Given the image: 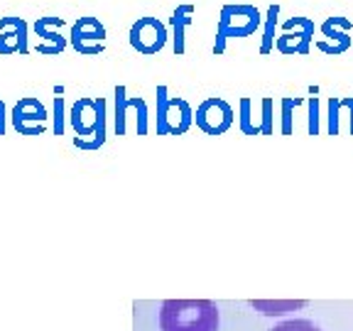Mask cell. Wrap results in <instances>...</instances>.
I'll use <instances>...</instances> for the list:
<instances>
[{"mask_svg": "<svg viewBox=\"0 0 353 331\" xmlns=\"http://www.w3.org/2000/svg\"><path fill=\"white\" fill-rule=\"evenodd\" d=\"M167 28L165 22L157 20V17H138L132 22L130 34H128V42L138 54L145 57H154L157 52L165 50L167 44Z\"/></svg>", "mask_w": 353, "mask_h": 331, "instance_id": "obj_4", "label": "cell"}, {"mask_svg": "<svg viewBox=\"0 0 353 331\" xmlns=\"http://www.w3.org/2000/svg\"><path fill=\"white\" fill-rule=\"evenodd\" d=\"M54 135H61L64 132V99L61 96H54Z\"/></svg>", "mask_w": 353, "mask_h": 331, "instance_id": "obj_22", "label": "cell"}, {"mask_svg": "<svg viewBox=\"0 0 353 331\" xmlns=\"http://www.w3.org/2000/svg\"><path fill=\"white\" fill-rule=\"evenodd\" d=\"M309 135H319V99L316 96H309Z\"/></svg>", "mask_w": 353, "mask_h": 331, "instance_id": "obj_21", "label": "cell"}, {"mask_svg": "<svg viewBox=\"0 0 353 331\" xmlns=\"http://www.w3.org/2000/svg\"><path fill=\"white\" fill-rule=\"evenodd\" d=\"M343 106H346L348 118H351V135H353V99L351 96H343V101L329 99V135H339V116H341Z\"/></svg>", "mask_w": 353, "mask_h": 331, "instance_id": "obj_16", "label": "cell"}, {"mask_svg": "<svg viewBox=\"0 0 353 331\" xmlns=\"http://www.w3.org/2000/svg\"><path fill=\"white\" fill-rule=\"evenodd\" d=\"M135 113V130L138 135H148V103L138 96H128L125 86H116V135L128 132V118Z\"/></svg>", "mask_w": 353, "mask_h": 331, "instance_id": "obj_10", "label": "cell"}, {"mask_svg": "<svg viewBox=\"0 0 353 331\" xmlns=\"http://www.w3.org/2000/svg\"><path fill=\"white\" fill-rule=\"evenodd\" d=\"M192 123V106L167 94V86H157V135H184Z\"/></svg>", "mask_w": 353, "mask_h": 331, "instance_id": "obj_3", "label": "cell"}, {"mask_svg": "<svg viewBox=\"0 0 353 331\" xmlns=\"http://www.w3.org/2000/svg\"><path fill=\"white\" fill-rule=\"evenodd\" d=\"M194 121H196V126L206 135H223L233 126V108L228 101L211 96V99L199 103L196 113H194Z\"/></svg>", "mask_w": 353, "mask_h": 331, "instance_id": "obj_8", "label": "cell"}, {"mask_svg": "<svg viewBox=\"0 0 353 331\" xmlns=\"http://www.w3.org/2000/svg\"><path fill=\"white\" fill-rule=\"evenodd\" d=\"M6 118H8V110H6L3 99H0V135H6Z\"/></svg>", "mask_w": 353, "mask_h": 331, "instance_id": "obj_23", "label": "cell"}, {"mask_svg": "<svg viewBox=\"0 0 353 331\" xmlns=\"http://www.w3.org/2000/svg\"><path fill=\"white\" fill-rule=\"evenodd\" d=\"M260 108H263V116H260V130H263V135H275V121H272L275 101L263 99L260 101Z\"/></svg>", "mask_w": 353, "mask_h": 331, "instance_id": "obj_19", "label": "cell"}, {"mask_svg": "<svg viewBox=\"0 0 353 331\" xmlns=\"http://www.w3.org/2000/svg\"><path fill=\"white\" fill-rule=\"evenodd\" d=\"M105 37L108 32L99 17H79L69 32V44L83 57H99L105 50Z\"/></svg>", "mask_w": 353, "mask_h": 331, "instance_id": "obj_5", "label": "cell"}, {"mask_svg": "<svg viewBox=\"0 0 353 331\" xmlns=\"http://www.w3.org/2000/svg\"><path fill=\"white\" fill-rule=\"evenodd\" d=\"M314 20L309 17H290L282 22V34L277 37L275 47L280 54H309L312 39H314Z\"/></svg>", "mask_w": 353, "mask_h": 331, "instance_id": "obj_6", "label": "cell"}, {"mask_svg": "<svg viewBox=\"0 0 353 331\" xmlns=\"http://www.w3.org/2000/svg\"><path fill=\"white\" fill-rule=\"evenodd\" d=\"M241 130L243 135H263L260 121L253 123V101L250 99H241Z\"/></svg>", "mask_w": 353, "mask_h": 331, "instance_id": "obj_17", "label": "cell"}, {"mask_svg": "<svg viewBox=\"0 0 353 331\" xmlns=\"http://www.w3.org/2000/svg\"><path fill=\"white\" fill-rule=\"evenodd\" d=\"M263 15L255 6L248 3H238V6H223L221 8L219 28H216V42H214V54H223L226 52L228 39H243L258 32Z\"/></svg>", "mask_w": 353, "mask_h": 331, "instance_id": "obj_2", "label": "cell"}, {"mask_svg": "<svg viewBox=\"0 0 353 331\" xmlns=\"http://www.w3.org/2000/svg\"><path fill=\"white\" fill-rule=\"evenodd\" d=\"M277 15H280V6L268 8V15H265V28H263V42H260V54H270L275 50V28H277Z\"/></svg>", "mask_w": 353, "mask_h": 331, "instance_id": "obj_15", "label": "cell"}, {"mask_svg": "<svg viewBox=\"0 0 353 331\" xmlns=\"http://www.w3.org/2000/svg\"><path fill=\"white\" fill-rule=\"evenodd\" d=\"M61 25H64V17L57 15H47V17H37V22L32 25L34 34H37L42 42L37 44V54H47V57H57L66 50L69 39L59 32Z\"/></svg>", "mask_w": 353, "mask_h": 331, "instance_id": "obj_13", "label": "cell"}, {"mask_svg": "<svg viewBox=\"0 0 353 331\" xmlns=\"http://www.w3.org/2000/svg\"><path fill=\"white\" fill-rule=\"evenodd\" d=\"M28 32H30V25L25 22V17H17V15L0 17V54L10 57L17 54V52L22 57L28 54L30 52Z\"/></svg>", "mask_w": 353, "mask_h": 331, "instance_id": "obj_12", "label": "cell"}, {"mask_svg": "<svg viewBox=\"0 0 353 331\" xmlns=\"http://www.w3.org/2000/svg\"><path fill=\"white\" fill-rule=\"evenodd\" d=\"M304 101L302 99H282V135H292L294 126H292V110L297 108V106H302Z\"/></svg>", "mask_w": 353, "mask_h": 331, "instance_id": "obj_18", "label": "cell"}, {"mask_svg": "<svg viewBox=\"0 0 353 331\" xmlns=\"http://www.w3.org/2000/svg\"><path fill=\"white\" fill-rule=\"evenodd\" d=\"M12 128H15L20 135H42L47 130V121H50V113L42 106V101L34 99V96H25L15 103L10 113Z\"/></svg>", "mask_w": 353, "mask_h": 331, "instance_id": "obj_7", "label": "cell"}, {"mask_svg": "<svg viewBox=\"0 0 353 331\" xmlns=\"http://www.w3.org/2000/svg\"><path fill=\"white\" fill-rule=\"evenodd\" d=\"M172 25V42H174V54H184V39H187V30L194 25V6H176V10L170 17Z\"/></svg>", "mask_w": 353, "mask_h": 331, "instance_id": "obj_14", "label": "cell"}, {"mask_svg": "<svg viewBox=\"0 0 353 331\" xmlns=\"http://www.w3.org/2000/svg\"><path fill=\"white\" fill-rule=\"evenodd\" d=\"M353 30V22L348 20V17H326L324 22H321V34H324L326 39H319L316 42V50L324 52V54L329 57H339L343 54V52L351 50V32Z\"/></svg>", "mask_w": 353, "mask_h": 331, "instance_id": "obj_11", "label": "cell"}, {"mask_svg": "<svg viewBox=\"0 0 353 331\" xmlns=\"http://www.w3.org/2000/svg\"><path fill=\"white\" fill-rule=\"evenodd\" d=\"M221 314L211 299H165L160 307L162 331H219Z\"/></svg>", "mask_w": 353, "mask_h": 331, "instance_id": "obj_1", "label": "cell"}, {"mask_svg": "<svg viewBox=\"0 0 353 331\" xmlns=\"http://www.w3.org/2000/svg\"><path fill=\"white\" fill-rule=\"evenodd\" d=\"M270 331H321V329L309 319H287L282 324L272 326Z\"/></svg>", "mask_w": 353, "mask_h": 331, "instance_id": "obj_20", "label": "cell"}, {"mask_svg": "<svg viewBox=\"0 0 353 331\" xmlns=\"http://www.w3.org/2000/svg\"><path fill=\"white\" fill-rule=\"evenodd\" d=\"M105 110V99H79L77 103L72 106V113H69V121H72V128L77 132L79 140H94L96 130H99L101 123V113Z\"/></svg>", "mask_w": 353, "mask_h": 331, "instance_id": "obj_9", "label": "cell"}]
</instances>
